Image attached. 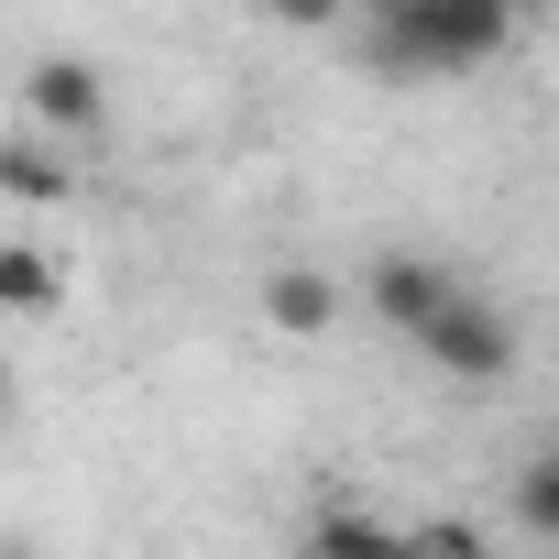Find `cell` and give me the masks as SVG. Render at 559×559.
Segmentation results:
<instances>
[{"label":"cell","instance_id":"6da1fadb","mask_svg":"<svg viewBox=\"0 0 559 559\" xmlns=\"http://www.w3.org/2000/svg\"><path fill=\"white\" fill-rule=\"evenodd\" d=\"M504 45H515L504 0H395V12L373 23V56L384 67H417V78H461V67H483Z\"/></svg>","mask_w":559,"mask_h":559},{"label":"cell","instance_id":"7a4b0ae2","mask_svg":"<svg viewBox=\"0 0 559 559\" xmlns=\"http://www.w3.org/2000/svg\"><path fill=\"white\" fill-rule=\"evenodd\" d=\"M417 352H428V373H450V384H504V373H515V319H504L493 297L450 286V308L417 330Z\"/></svg>","mask_w":559,"mask_h":559},{"label":"cell","instance_id":"3957f363","mask_svg":"<svg viewBox=\"0 0 559 559\" xmlns=\"http://www.w3.org/2000/svg\"><path fill=\"white\" fill-rule=\"evenodd\" d=\"M23 121H34V132H67V143L99 132V121H110L99 67H88V56H34V67H23Z\"/></svg>","mask_w":559,"mask_h":559},{"label":"cell","instance_id":"277c9868","mask_svg":"<svg viewBox=\"0 0 559 559\" xmlns=\"http://www.w3.org/2000/svg\"><path fill=\"white\" fill-rule=\"evenodd\" d=\"M362 308H373L384 330H406V341H417V330L450 308V274H439L428 252H384V263L362 274Z\"/></svg>","mask_w":559,"mask_h":559},{"label":"cell","instance_id":"5b68a950","mask_svg":"<svg viewBox=\"0 0 559 559\" xmlns=\"http://www.w3.org/2000/svg\"><path fill=\"white\" fill-rule=\"evenodd\" d=\"M330 319H341V274H330V263H274V274H263V330L319 341Z\"/></svg>","mask_w":559,"mask_h":559},{"label":"cell","instance_id":"8992f818","mask_svg":"<svg viewBox=\"0 0 559 559\" xmlns=\"http://www.w3.org/2000/svg\"><path fill=\"white\" fill-rule=\"evenodd\" d=\"M308 559H406V526H384L362 504H319L308 515Z\"/></svg>","mask_w":559,"mask_h":559},{"label":"cell","instance_id":"52a82bcc","mask_svg":"<svg viewBox=\"0 0 559 559\" xmlns=\"http://www.w3.org/2000/svg\"><path fill=\"white\" fill-rule=\"evenodd\" d=\"M78 187V165L56 154V143H34V132H12V143H0V198H23V209H56Z\"/></svg>","mask_w":559,"mask_h":559},{"label":"cell","instance_id":"ba28073f","mask_svg":"<svg viewBox=\"0 0 559 559\" xmlns=\"http://www.w3.org/2000/svg\"><path fill=\"white\" fill-rule=\"evenodd\" d=\"M67 297V263L45 252V241H0V308H12V319H45Z\"/></svg>","mask_w":559,"mask_h":559},{"label":"cell","instance_id":"9c48e42d","mask_svg":"<svg viewBox=\"0 0 559 559\" xmlns=\"http://www.w3.org/2000/svg\"><path fill=\"white\" fill-rule=\"evenodd\" d=\"M515 526H526V537H559V450H537V461L515 472Z\"/></svg>","mask_w":559,"mask_h":559},{"label":"cell","instance_id":"30bf717a","mask_svg":"<svg viewBox=\"0 0 559 559\" xmlns=\"http://www.w3.org/2000/svg\"><path fill=\"white\" fill-rule=\"evenodd\" d=\"M406 559H493V548L472 537V515H428V526H406Z\"/></svg>","mask_w":559,"mask_h":559},{"label":"cell","instance_id":"8fae6325","mask_svg":"<svg viewBox=\"0 0 559 559\" xmlns=\"http://www.w3.org/2000/svg\"><path fill=\"white\" fill-rule=\"evenodd\" d=\"M0 428H12V373H0Z\"/></svg>","mask_w":559,"mask_h":559}]
</instances>
